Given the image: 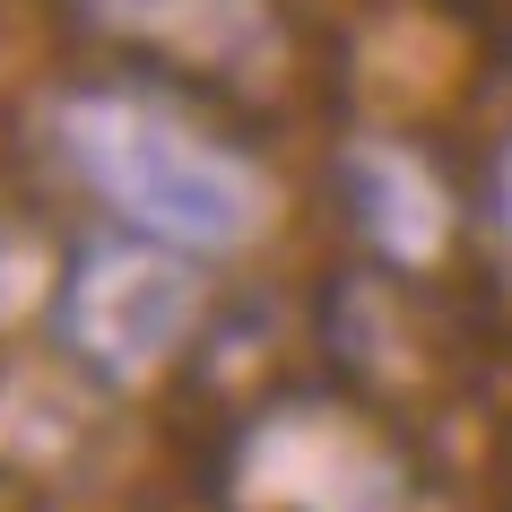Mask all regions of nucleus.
Listing matches in <instances>:
<instances>
[{
    "label": "nucleus",
    "mask_w": 512,
    "mask_h": 512,
    "mask_svg": "<svg viewBox=\"0 0 512 512\" xmlns=\"http://www.w3.org/2000/svg\"><path fill=\"white\" fill-rule=\"evenodd\" d=\"M44 139H53L61 174L113 209V226L165 235L200 261L243 252L278 209L261 157L235 148L226 131H209L183 96H165L148 79L61 87L53 113H44Z\"/></svg>",
    "instance_id": "obj_1"
},
{
    "label": "nucleus",
    "mask_w": 512,
    "mask_h": 512,
    "mask_svg": "<svg viewBox=\"0 0 512 512\" xmlns=\"http://www.w3.org/2000/svg\"><path fill=\"white\" fill-rule=\"evenodd\" d=\"M209 313V270L200 252L139 226H105L61 261L53 287V348L105 391L157 382L191 348V330Z\"/></svg>",
    "instance_id": "obj_2"
},
{
    "label": "nucleus",
    "mask_w": 512,
    "mask_h": 512,
    "mask_svg": "<svg viewBox=\"0 0 512 512\" xmlns=\"http://www.w3.org/2000/svg\"><path fill=\"white\" fill-rule=\"evenodd\" d=\"M96 44L191 79H261L287 53L270 0H61Z\"/></svg>",
    "instance_id": "obj_3"
},
{
    "label": "nucleus",
    "mask_w": 512,
    "mask_h": 512,
    "mask_svg": "<svg viewBox=\"0 0 512 512\" xmlns=\"http://www.w3.org/2000/svg\"><path fill=\"white\" fill-rule=\"evenodd\" d=\"M339 191H348V217H356V235H365V252L400 261V270L434 261L443 235H452L443 174L426 157L391 148V139H356L348 157H339Z\"/></svg>",
    "instance_id": "obj_4"
},
{
    "label": "nucleus",
    "mask_w": 512,
    "mask_h": 512,
    "mask_svg": "<svg viewBox=\"0 0 512 512\" xmlns=\"http://www.w3.org/2000/svg\"><path fill=\"white\" fill-rule=\"evenodd\" d=\"M486 217H495V235L512 243V139L495 148V165H486Z\"/></svg>",
    "instance_id": "obj_5"
}]
</instances>
